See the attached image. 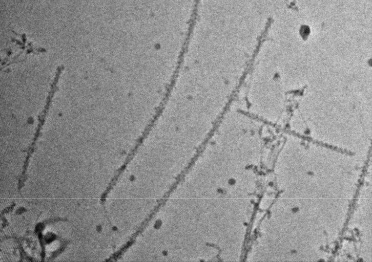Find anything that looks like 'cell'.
I'll use <instances>...</instances> for the list:
<instances>
[{"instance_id":"1","label":"cell","mask_w":372,"mask_h":262,"mask_svg":"<svg viewBox=\"0 0 372 262\" xmlns=\"http://www.w3.org/2000/svg\"><path fill=\"white\" fill-rule=\"evenodd\" d=\"M253 53L209 55L190 61L176 80L174 114L203 137L212 133L247 74Z\"/></svg>"}]
</instances>
